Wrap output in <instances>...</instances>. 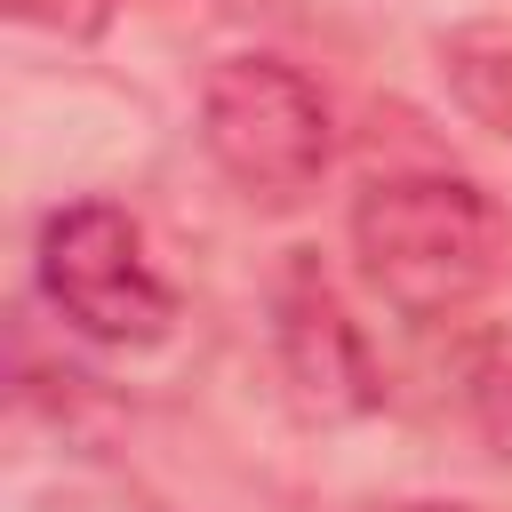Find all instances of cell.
Here are the masks:
<instances>
[{
	"label": "cell",
	"mask_w": 512,
	"mask_h": 512,
	"mask_svg": "<svg viewBox=\"0 0 512 512\" xmlns=\"http://www.w3.org/2000/svg\"><path fill=\"white\" fill-rule=\"evenodd\" d=\"M32 272H40V296L56 304V320H72L96 344H160L176 328V288L152 272L136 216L112 200L56 208L40 224Z\"/></svg>",
	"instance_id": "3957f363"
},
{
	"label": "cell",
	"mask_w": 512,
	"mask_h": 512,
	"mask_svg": "<svg viewBox=\"0 0 512 512\" xmlns=\"http://www.w3.org/2000/svg\"><path fill=\"white\" fill-rule=\"evenodd\" d=\"M480 416H488V448L512 464V376H496V384H488V408H480Z\"/></svg>",
	"instance_id": "52a82bcc"
},
{
	"label": "cell",
	"mask_w": 512,
	"mask_h": 512,
	"mask_svg": "<svg viewBox=\"0 0 512 512\" xmlns=\"http://www.w3.org/2000/svg\"><path fill=\"white\" fill-rule=\"evenodd\" d=\"M280 368H288V392L304 416H360L376 408V368H368V344L360 328L344 320L336 288L296 264L280 280Z\"/></svg>",
	"instance_id": "277c9868"
},
{
	"label": "cell",
	"mask_w": 512,
	"mask_h": 512,
	"mask_svg": "<svg viewBox=\"0 0 512 512\" xmlns=\"http://www.w3.org/2000/svg\"><path fill=\"white\" fill-rule=\"evenodd\" d=\"M112 8H120V0H8L16 24L56 32V40H96V32L112 24Z\"/></svg>",
	"instance_id": "8992f818"
},
{
	"label": "cell",
	"mask_w": 512,
	"mask_h": 512,
	"mask_svg": "<svg viewBox=\"0 0 512 512\" xmlns=\"http://www.w3.org/2000/svg\"><path fill=\"white\" fill-rule=\"evenodd\" d=\"M352 256L360 280L408 312V320H448L464 304H480L512 256L504 208L448 168H400L360 184L352 200Z\"/></svg>",
	"instance_id": "6da1fadb"
},
{
	"label": "cell",
	"mask_w": 512,
	"mask_h": 512,
	"mask_svg": "<svg viewBox=\"0 0 512 512\" xmlns=\"http://www.w3.org/2000/svg\"><path fill=\"white\" fill-rule=\"evenodd\" d=\"M392 512H464V504H392Z\"/></svg>",
	"instance_id": "ba28073f"
},
{
	"label": "cell",
	"mask_w": 512,
	"mask_h": 512,
	"mask_svg": "<svg viewBox=\"0 0 512 512\" xmlns=\"http://www.w3.org/2000/svg\"><path fill=\"white\" fill-rule=\"evenodd\" d=\"M440 80H448V96H456L488 136L512 144V16L456 24V32L440 40Z\"/></svg>",
	"instance_id": "5b68a950"
},
{
	"label": "cell",
	"mask_w": 512,
	"mask_h": 512,
	"mask_svg": "<svg viewBox=\"0 0 512 512\" xmlns=\"http://www.w3.org/2000/svg\"><path fill=\"white\" fill-rule=\"evenodd\" d=\"M200 144L256 208H296L328 176L336 120H328V96L296 64L224 56L200 88Z\"/></svg>",
	"instance_id": "7a4b0ae2"
}]
</instances>
